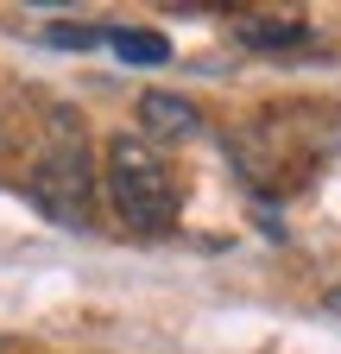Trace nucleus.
Masks as SVG:
<instances>
[{
	"instance_id": "nucleus-3",
	"label": "nucleus",
	"mask_w": 341,
	"mask_h": 354,
	"mask_svg": "<svg viewBox=\"0 0 341 354\" xmlns=\"http://www.w3.org/2000/svg\"><path fill=\"white\" fill-rule=\"evenodd\" d=\"M139 127H146V140H196L202 133V108L184 102V95L152 88V95H139Z\"/></svg>"
},
{
	"instance_id": "nucleus-5",
	"label": "nucleus",
	"mask_w": 341,
	"mask_h": 354,
	"mask_svg": "<svg viewBox=\"0 0 341 354\" xmlns=\"http://www.w3.org/2000/svg\"><path fill=\"white\" fill-rule=\"evenodd\" d=\"M304 38H310L304 19H240V44H260V51H291Z\"/></svg>"
},
{
	"instance_id": "nucleus-6",
	"label": "nucleus",
	"mask_w": 341,
	"mask_h": 354,
	"mask_svg": "<svg viewBox=\"0 0 341 354\" xmlns=\"http://www.w3.org/2000/svg\"><path fill=\"white\" fill-rule=\"evenodd\" d=\"M45 44H57V51H89V44H108V26H51Z\"/></svg>"
},
{
	"instance_id": "nucleus-4",
	"label": "nucleus",
	"mask_w": 341,
	"mask_h": 354,
	"mask_svg": "<svg viewBox=\"0 0 341 354\" xmlns=\"http://www.w3.org/2000/svg\"><path fill=\"white\" fill-rule=\"evenodd\" d=\"M108 51H114L120 64L158 70V64H170V38H164V32H146V26H108Z\"/></svg>"
},
{
	"instance_id": "nucleus-1",
	"label": "nucleus",
	"mask_w": 341,
	"mask_h": 354,
	"mask_svg": "<svg viewBox=\"0 0 341 354\" xmlns=\"http://www.w3.org/2000/svg\"><path fill=\"white\" fill-rule=\"evenodd\" d=\"M101 190L114 221L133 241H164L184 215V184H177V165L164 158L158 140L146 133H114L108 140V165H101Z\"/></svg>"
},
{
	"instance_id": "nucleus-2",
	"label": "nucleus",
	"mask_w": 341,
	"mask_h": 354,
	"mask_svg": "<svg viewBox=\"0 0 341 354\" xmlns=\"http://www.w3.org/2000/svg\"><path fill=\"white\" fill-rule=\"evenodd\" d=\"M26 196L32 209L57 221L70 234H89L95 228V196H101V177L89 158V133H82L76 108H51L45 114V140H38V158L26 171Z\"/></svg>"
}]
</instances>
